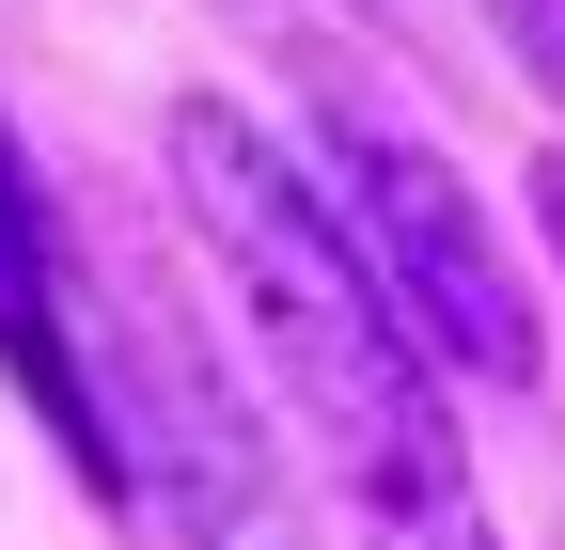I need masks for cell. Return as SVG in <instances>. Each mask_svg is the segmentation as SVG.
Masks as SVG:
<instances>
[{
    "instance_id": "3957f363",
    "label": "cell",
    "mask_w": 565,
    "mask_h": 550,
    "mask_svg": "<svg viewBox=\"0 0 565 550\" xmlns=\"http://www.w3.org/2000/svg\"><path fill=\"white\" fill-rule=\"evenodd\" d=\"M299 173L330 189V221L345 252L377 267V299L408 315V347L471 378V393H534L550 378V330H534V284H519V252L503 221L471 204V173L424 142V126L377 95V80H315V126H299Z\"/></svg>"
},
{
    "instance_id": "8992f818",
    "label": "cell",
    "mask_w": 565,
    "mask_h": 550,
    "mask_svg": "<svg viewBox=\"0 0 565 550\" xmlns=\"http://www.w3.org/2000/svg\"><path fill=\"white\" fill-rule=\"evenodd\" d=\"M534 221H550V252H565V142L534 158Z\"/></svg>"
},
{
    "instance_id": "7a4b0ae2",
    "label": "cell",
    "mask_w": 565,
    "mask_h": 550,
    "mask_svg": "<svg viewBox=\"0 0 565 550\" xmlns=\"http://www.w3.org/2000/svg\"><path fill=\"white\" fill-rule=\"evenodd\" d=\"M79 378H95V504H126L141 550H315L267 393L158 267L79 252Z\"/></svg>"
},
{
    "instance_id": "6da1fadb",
    "label": "cell",
    "mask_w": 565,
    "mask_h": 550,
    "mask_svg": "<svg viewBox=\"0 0 565 550\" xmlns=\"http://www.w3.org/2000/svg\"><path fill=\"white\" fill-rule=\"evenodd\" d=\"M158 158H173L204 284H221L236 347H252V393H282V425L315 441V504L362 550H503L471 425H456V378L408 347V315L345 252V221L299 173V142L252 126L236 95H173Z\"/></svg>"
},
{
    "instance_id": "277c9868",
    "label": "cell",
    "mask_w": 565,
    "mask_h": 550,
    "mask_svg": "<svg viewBox=\"0 0 565 550\" xmlns=\"http://www.w3.org/2000/svg\"><path fill=\"white\" fill-rule=\"evenodd\" d=\"M0 378L32 393V425L63 441V472L95 488V378H79V252L47 221V173L0 126Z\"/></svg>"
},
{
    "instance_id": "5b68a950",
    "label": "cell",
    "mask_w": 565,
    "mask_h": 550,
    "mask_svg": "<svg viewBox=\"0 0 565 550\" xmlns=\"http://www.w3.org/2000/svg\"><path fill=\"white\" fill-rule=\"evenodd\" d=\"M471 17H487V47H503L519 80L565 110V0H471Z\"/></svg>"
}]
</instances>
